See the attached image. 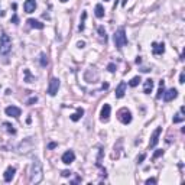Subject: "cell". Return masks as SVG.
Wrapping results in <instances>:
<instances>
[{
    "label": "cell",
    "instance_id": "6da1fadb",
    "mask_svg": "<svg viewBox=\"0 0 185 185\" xmlns=\"http://www.w3.org/2000/svg\"><path fill=\"white\" fill-rule=\"evenodd\" d=\"M44 178V171H42V163L39 159H33L32 166L29 171V182L30 184H39Z\"/></svg>",
    "mask_w": 185,
    "mask_h": 185
},
{
    "label": "cell",
    "instance_id": "7a4b0ae2",
    "mask_svg": "<svg viewBox=\"0 0 185 185\" xmlns=\"http://www.w3.org/2000/svg\"><path fill=\"white\" fill-rule=\"evenodd\" d=\"M12 51V39L9 35L3 33L0 36V55L2 57H6L9 55Z\"/></svg>",
    "mask_w": 185,
    "mask_h": 185
},
{
    "label": "cell",
    "instance_id": "3957f363",
    "mask_svg": "<svg viewBox=\"0 0 185 185\" xmlns=\"http://www.w3.org/2000/svg\"><path fill=\"white\" fill-rule=\"evenodd\" d=\"M113 41H114V45L117 48H123V46L127 45V36H126V30L125 28H119L116 30V33L113 36Z\"/></svg>",
    "mask_w": 185,
    "mask_h": 185
},
{
    "label": "cell",
    "instance_id": "277c9868",
    "mask_svg": "<svg viewBox=\"0 0 185 185\" xmlns=\"http://www.w3.org/2000/svg\"><path fill=\"white\" fill-rule=\"evenodd\" d=\"M117 117H119V120H120L123 125H129V123L132 121V113H130V110H127L126 107L119 110Z\"/></svg>",
    "mask_w": 185,
    "mask_h": 185
},
{
    "label": "cell",
    "instance_id": "5b68a950",
    "mask_svg": "<svg viewBox=\"0 0 185 185\" xmlns=\"http://www.w3.org/2000/svg\"><path fill=\"white\" fill-rule=\"evenodd\" d=\"M59 85H61V83H59V80L58 78H51V81H49V85H48V94L49 95H57V93H58V90H59Z\"/></svg>",
    "mask_w": 185,
    "mask_h": 185
},
{
    "label": "cell",
    "instance_id": "8992f818",
    "mask_svg": "<svg viewBox=\"0 0 185 185\" xmlns=\"http://www.w3.org/2000/svg\"><path fill=\"white\" fill-rule=\"evenodd\" d=\"M110 113H111V107L110 104H104L101 107V113H100V120L101 121H109L110 119Z\"/></svg>",
    "mask_w": 185,
    "mask_h": 185
},
{
    "label": "cell",
    "instance_id": "52a82bcc",
    "mask_svg": "<svg viewBox=\"0 0 185 185\" xmlns=\"http://www.w3.org/2000/svg\"><path fill=\"white\" fill-rule=\"evenodd\" d=\"M161 133H162V127H156L153 135L151 137V142H149V147H155L159 142V136H161Z\"/></svg>",
    "mask_w": 185,
    "mask_h": 185
},
{
    "label": "cell",
    "instance_id": "ba28073f",
    "mask_svg": "<svg viewBox=\"0 0 185 185\" xmlns=\"http://www.w3.org/2000/svg\"><path fill=\"white\" fill-rule=\"evenodd\" d=\"M177 95H178L177 88H169L166 93H163V100H165L166 103H169V101H172L174 98H177Z\"/></svg>",
    "mask_w": 185,
    "mask_h": 185
},
{
    "label": "cell",
    "instance_id": "9c48e42d",
    "mask_svg": "<svg viewBox=\"0 0 185 185\" xmlns=\"http://www.w3.org/2000/svg\"><path fill=\"white\" fill-rule=\"evenodd\" d=\"M61 159H62V162H64V163L69 165V163H72L74 161H75V153H74L72 151H67L64 155H62V158H61Z\"/></svg>",
    "mask_w": 185,
    "mask_h": 185
},
{
    "label": "cell",
    "instance_id": "30bf717a",
    "mask_svg": "<svg viewBox=\"0 0 185 185\" xmlns=\"http://www.w3.org/2000/svg\"><path fill=\"white\" fill-rule=\"evenodd\" d=\"M4 111H6V114H8V116H10V117H19L20 113H22L19 107H16V106L6 107V110H4Z\"/></svg>",
    "mask_w": 185,
    "mask_h": 185
},
{
    "label": "cell",
    "instance_id": "8fae6325",
    "mask_svg": "<svg viewBox=\"0 0 185 185\" xmlns=\"http://www.w3.org/2000/svg\"><path fill=\"white\" fill-rule=\"evenodd\" d=\"M152 52L155 55H162L165 52V45L163 44H158V42H153L152 44Z\"/></svg>",
    "mask_w": 185,
    "mask_h": 185
},
{
    "label": "cell",
    "instance_id": "7c38bea8",
    "mask_svg": "<svg viewBox=\"0 0 185 185\" xmlns=\"http://www.w3.org/2000/svg\"><path fill=\"white\" fill-rule=\"evenodd\" d=\"M23 9L26 13H33L35 9H36V2L35 0H26L25 4H23Z\"/></svg>",
    "mask_w": 185,
    "mask_h": 185
},
{
    "label": "cell",
    "instance_id": "4fadbf2b",
    "mask_svg": "<svg viewBox=\"0 0 185 185\" xmlns=\"http://www.w3.org/2000/svg\"><path fill=\"white\" fill-rule=\"evenodd\" d=\"M15 174H16V168H13V166H9L8 169H6V172H4V181L10 182L12 179H13V177H15Z\"/></svg>",
    "mask_w": 185,
    "mask_h": 185
},
{
    "label": "cell",
    "instance_id": "5bb4252c",
    "mask_svg": "<svg viewBox=\"0 0 185 185\" xmlns=\"http://www.w3.org/2000/svg\"><path fill=\"white\" fill-rule=\"evenodd\" d=\"M125 94H126V83L121 81V83L117 85V88H116V98L125 97Z\"/></svg>",
    "mask_w": 185,
    "mask_h": 185
},
{
    "label": "cell",
    "instance_id": "9a60e30c",
    "mask_svg": "<svg viewBox=\"0 0 185 185\" xmlns=\"http://www.w3.org/2000/svg\"><path fill=\"white\" fill-rule=\"evenodd\" d=\"M152 90H153V80L147 78L146 81H145V85H143V93L145 94H151Z\"/></svg>",
    "mask_w": 185,
    "mask_h": 185
},
{
    "label": "cell",
    "instance_id": "2e32d148",
    "mask_svg": "<svg viewBox=\"0 0 185 185\" xmlns=\"http://www.w3.org/2000/svg\"><path fill=\"white\" fill-rule=\"evenodd\" d=\"M30 28H35V29H44V23H41L39 20H35V19H29L28 20Z\"/></svg>",
    "mask_w": 185,
    "mask_h": 185
},
{
    "label": "cell",
    "instance_id": "e0dca14e",
    "mask_svg": "<svg viewBox=\"0 0 185 185\" xmlns=\"http://www.w3.org/2000/svg\"><path fill=\"white\" fill-rule=\"evenodd\" d=\"M94 12H95V16H97L98 19H101L103 16H104V9H103V4H95V9H94Z\"/></svg>",
    "mask_w": 185,
    "mask_h": 185
},
{
    "label": "cell",
    "instance_id": "ac0fdd59",
    "mask_svg": "<svg viewBox=\"0 0 185 185\" xmlns=\"http://www.w3.org/2000/svg\"><path fill=\"white\" fill-rule=\"evenodd\" d=\"M83 114H84V110L83 109H77V113H74L71 116V120L72 121H78L81 117H83Z\"/></svg>",
    "mask_w": 185,
    "mask_h": 185
},
{
    "label": "cell",
    "instance_id": "d6986e66",
    "mask_svg": "<svg viewBox=\"0 0 185 185\" xmlns=\"http://www.w3.org/2000/svg\"><path fill=\"white\" fill-rule=\"evenodd\" d=\"M163 93H165V83H163V81H161V83H159V90H158V94H156V98H161L163 95Z\"/></svg>",
    "mask_w": 185,
    "mask_h": 185
},
{
    "label": "cell",
    "instance_id": "ffe728a7",
    "mask_svg": "<svg viewBox=\"0 0 185 185\" xmlns=\"http://www.w3.org/2000/svg\"><path fill=\"white\" fill-rule=\"evenodd\" d=\"M39 62H41L42 67H46V65H48V57H46L44 52L39 55Z\"/></svg>",
    "mask_w": 185,
    "mask_h": 185
},
{
    "label": "cell",
    "instance_id": "44dd1931",
    "mask_svg": "<svg viewBox=\"0 0 185 185\" xmlns=\"http://www.w3.org/2000/svg\"><path fill=\"white\" fill-rule=\"evenodd\" d=\"M140 81H142V80H140V77H133V78L129 81V85H130V87H136Z\"/></svg>",
    "mask_w": 185,
    "mask_h": 185
},
{
    "label": "cell",
    "instance_id": "7402d4cb",
    "mask_svg": "<svg viewBox=\"0 0 185 185\" xmlns=\"http://www.w3.org/2000/svg\"><path fill=\"white\" fill-rule=\"evenodd\" d=\"M98 33H100V36H101V39H104V42L107 41L106 30H104V28H103V26H100V28H98Z\"/></svg>",
    "mask_w": 185,
    "mask_h": 185
},
{
    "label": "cell",
    "instance_id": "603a6c76",
    "mask_svg": "<svg viewBox=\"0 0 185 185\" xmlns=\"http://www.w3.org/2000/svg\"><path fill=\"white\" fill-rule=\"evenodd\" d=\"M3 126L6 127V130H8L9 133H12V135H15V133H16V130L13 129V126H12V125H9V123H3Z\"/></svg>",
    "mask_w": 185,
    "mask_h": 185
},
{
    "label": "cell",
    "instance_id": "cb8c5ba5",
    "mask_svg": "<svg viewBox=\"0 0 185 185\" xmlns=\"http://www.w3.org/2000/svg\"><path fill=\"white\" fill-rule=\"evenodd\" d=\"M25 75H26V83H33L35 78H32L29 74V69H25Z\"/></svg>",
    "mask_w": 185,
    "mask_h": 185
},
{
    "label": "cell",
    "instance_id": "d4e9b609",
    "mask_svg": "<svg viewBox=\"0 0 185 185\" xmlns=\"http://www.w3.org/2000/svg\"><path fill=\"white\" fill-rule=\"evenodd\" d=\"M182 120H184V116H182V113L177 114V116L174 117V123H181Z\"/></svg>",
    "mask_w": 185,
    "mask_h": 185
},
{
    "label": "cell",
    "instance_id": "484cf974",
    "mask_svg": "<svg viewBox=\"0 0 185 185\" xmlns=\"http://www.w3.org/2000/svg\"><path fill=\"white\" fill-rule=\"evenodd\" d=\"M162 155H163V151H162V149H158V151H156L155 153H153V158H152V159L155 161V159H158L159 156H162Z\"/></svg>",
    "mask_w": 185,
    "mask_h": 185
},
{
    "label": "cell",
    "instance_id": "4316f807",
    "mask_svg": "<svg viewBox=\"0 0 185 185\" xmlns=\"http://www.w3.org/2000/svg\"><path fill=\"white\" fill-rule=\"evenodd\" d=\"M85 18H87V13L84 12L83 13V20H81V25H80V30H84V20H85Z\"/></svg>",
    "mask_w": 185,
    "mask_h": 185
},
{
    "label": "cell",
    "instance_id": "83f0119b",
    "mask_svg": "<svg viewBox=\"0 0 185 185\" xmlns=\"http://www.w3.org/2000/svg\"><path fill=\"white\" fill-rule=\"evenodd\" d=\"M107 69H109L110 72H114V71H116V65H114L113 62H111V64H109V65H107Z\"/></svg>",
    "mask_w": 185,
    "mask_h": 185
},
{
    "label": "cell",
    "instance_id": "f1b7e54d",
    "mask_svg": "<svg viewBox=\"0 0 185 185\" xmlns=\"http://www.w3.org/2000/svg\"><path fill=\"white\" fill-rule=\"evenodd\" d=\"M36 101H38V97H30L28 100V106H32V103H36Z\"/></svg>",
    "mask_w": 185,
    "mask_h": 185
},
{
    "label": "cell",
    "instance_id": "f546056e",
    "mask_svg": "<svg viewBox=\"0 0 185 185\" xmlns=\"http://www.w3.org/2000/svg\"><path fill=\"white\" fill-rule=\"evenodd\" d=\"M146 184H147V185L156 184V179H155V178H149V179H146Z\"/></svg>",
    "mask_w": 185,
    "mask_h": 185
},
{
    "label": "cell",
    "instance_id": "4dcf8cb0",
    "mask_svg": "<svg viewBox=\"0 0 185 185\" xmlns=\"http://www.w3.org/2000/svg\"><path fill=\"white\" fill-rule=\"evenodd\" d=\"M179 83H181V84L185 83V74H184V72H181V75H179Z\"/></svg>",
    "mask_w": 185,
    "mask_h": 185
},
{
    "label": "cell",
    "instance_id": "1f68e13d",
    "mask_svg": "<svg viewBox=\"0 0 185 185\" xmlns=\"http://www.w3.org/2000/svg\"><path fill=\"white\" fill-rule=\"evenodd\" d=\"M61 175H62V177H69V175H71V172H69V171H62V172H61Z\"/></svg>",
    "mask_w": 185,
    "mask_h": 185
},
{
    "label": "cell",
    "instance_id": "d6a6232c",
    "mask_svg": "<svg viewBox=\"0 0 185 185\" xmlns=\"http://www.w3.org/2000/svg\"><path fill=\"white\" fill-rule=\"evenodd\" d=\"M77 46H78V48H84V46H85V42H84V41H80L78 44H77Z\"/></svg>",
    "mask_w": 185,
    "mask_h": 185
},
{
    "label": "cell",
    "instance_id": "836d02e7",
    "mask_svg": "<svg viewBox=\"0 0 185 185\" xmlns=\"http://www.w3.org/2000/svg\"><path fill=\"white\" fill-rule=\"evenodd\" d=\"M48 147H49V149H54V147H57V143H55V142H52V143L48 145Z\"/></svg>",
    "mask_w": 185,
    "mask_h": 185
},
{
    "label": "cell",
    "instance_id": "e575fe53",
    "mask_svg": "<svg viewBox=\"0 0 185 185\" xmlns=\"http://www.w3.org/2000/svg\"><path fill=\"white\" fill-rule=\"evenodd\" d=\"M143 159H145V155H140L139 158H137V162L140 163V162H142V161H143Z\"/></svg>",
    "mask_w": 185,
    "mask_h": 185
},
{
    "label": "cell",
    "instance_id": "d590c367",
    "mask_svg": "<svg viewBox=\"0 0 185 185\" xmlns=\"http://www.w3.org/2000/svg\"><path fill=\"white\" fill-rule=\"evenodd\" d=\"M2 16H4V12L2 10V9H0V18H2Z\"/></svg>",
    "mask_w": 185,
    "mask_h": 185
},
{
    "label": "cell",
    "instance_id": "8d00e7d4",
    "mask_svg": "<svg viewBox=\"0 0 185 185\" xmlns=\"http://www.w3.org/2000/svg\"><path fill=\"white\" fill-rule=\"evenodd\" d=\"M59 2H62V3H65V2H68V0H59Z\"/></svg>",
    "mask_w": 185,
    "mask_h": 185
},
{
    "label": "cell",
    "instance_id": "74e56055",
    "mask_svg": "<svg viewBox=\"0 0 185 185\" xmlns=\"http://www.w3.org/2000/svg\"><path fill=\"white\" fill-rule=\"evenodd\" d=\"M104 2H107V0H104Z\"/></svg>",
    "mask_w": 185,
    "mask_h": 185
}]
</instances>
